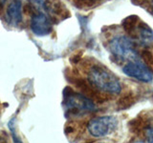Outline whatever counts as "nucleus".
Returning <instances> with one entry per match:
<instances>
[{"mask_svg": "<svg viewBox=\"0 0 153 143\" xmlns=\"http://www.w3.org/2000/svg\"><path fill=\"white\" fill-rule=\"evenodd\" d=\"M89 82L96 89L105 94H118L122 91V84L112 72L102 65H94L88 73Z\"/></svg>", "mask_w": 153, "mask_h": 143, "instance_id": "1", "label": "nucleus"}, {"mask_svg": "<svg viewBox=\"0 0 153 143\" xmlns=\"http://www.w3.org/2000/svg\"><path fill=\"white\" fill-rule=\"evenodd\" d=\"M63 105L66 116H79L80 114L95 111V103L80 93H76L71 87L63 90Z\"/></svg>", "mask_w": 153, "mask_h": 143, "instance_id": "2", "label": "nucleus"}, {"mask_svg": "<svg viewBox=\"0 0 153 143\" xmlns=\"http://www.w3.org/2000/svg\"><path fill=\"white\" fill-rule=\"evenodd\" d=\"M109 49L114 57L121 61H132L140 58L133 41L124 35L114 37L109 43Z\"/></svg>", "mask_w": 153, "mask_h": 143, "instance_id": "3", "label": "nucleus"}, {"mask_svg": "<svg viewBox=\"0 0 153 143\" xmlns=\"http://www.w3.org/2000/svg\"><path fill=\"white\" fill-rule=\"evenodd\" d=\"M118 126V120L112 116L92 118L87 124L89 133L94 137H103L112 133Z\"/></svg>", "mask_w": 153, "mask_h": 143, "instance_id": "4", "label": "nucleus"}, {"mask_svg": "<svg viewBox=\"0 0 153 143\" xmlns=\"http://www.w3.org/2000/svg\"><path fill=\"white\" fill-rule=\"evenodd\" d=\"M123 72L129 77L135 78L142 82H151L153 79L151 71L140 58L128 61L123 67Z\"/></svg>", "mask_w": 153, "mask_h": 143, "instance_id": "5", "label": "nucleus"}, {"mask_svg": "<svg viewBox=\"0 0 153 143\" xmlns=\"http://www.w3.org/2000/svg\"><path fill=\"white\" fill-rule=\"evenodd\" d=\"M68 78L70 82L80 91V94H82L86 97L91 99L93 102L102 103L106 101L107 97L103 95L100 91L96 89L88 80L84 78L76 77V76H74V77H69L68 76Z\"/></svg>", "mask_w": 153, "mask_h": 143, "instance_id": "6", "label": "nucleus"}, {"mask_svg": "<svg viewBox=\"0 0 153 143\" xmlns=\"http://www.w3.org/2000/svg\"><path fill=\"white\" fill-rule=\"evenodd\" d=\"M30 28L33 35L37 36H46L52 32V23L45 13H36L32 16Z\"/></svg>", "mask_w": 153, "mask_h": 143, "instance_id": "7", "label": "nucleus"}, {"mask_svg": "<svg viewBox=\"0 0 153 143\" xmlns=\"http://www.w3.org/2000/svg\"><path fill=\"white\" fill-rule=\"evenodd\" d=\"M45 10L50 13L52 19H65L70 16V13L63 4L56 0H46L44 5Z\"/></svg>", "mask_w": 153, "mask_h": 143, "instance_id": "8", "label": "nucleus"}, {"mask_svg": "<svg viewBox=\"0 0 153 143\" xmlns=\"http://www.w3.org/2000/svg\"><path fill=\"white\" fill-rule=\"evenodd\" d=\"M7 22L12 26H17L22 21V3L20 0H13L6 10Z\"/></svg>", "mask_w": 153, "mask_h": 143, "instance_id": "9", "label": "nucleus"}, {"mask_svg": "<svg viewBox=\"0 0 153 143\" xmlns=\"http://www.w3.org/2000/svg\"><path fill=\"white\" fill-rule=\"evenodd\" d=\"M134 38L138 39L142 45L146 47H151L153 46V30L147 24L140 21L138 24Z\"/></svg>", "mask_w": 153, "mask_h": 143, "instance_id": "10", "label": "nucleus"}, {"mask_svg": "<svg viewBox=\"0 0 153 143\" xmlns=\"http://www.w3.org/2000/svg\"><path fill=\"white\" fill-rule=\"evenodd\" d=\"M136 101H137V97L135 94H133L132 92H128L122 95L118 99V101L116 103V107L119 111H123V110H126L132 107L136 103Z\"/></svg>", "mask_w": 153, "mask_h": 143, "instance_id": "11", "label": "nucleus"}, {"mask_svg": "<svg viewBox=\"0 0 153 143\" xmlns=\"http://www.w3.org/2000/svg\"><path fill=\"white\" fill-rule=\"evenodd\" d=\"M140 17L137 15H129L126 18H124L123 21V28L126 32H127L132 38L135 37V32L137 30L138 24L140 22Z\"/></svg>", "mask_w": 153, "mask_h": 143, "instance_id": "12", "label": "nucleus"}, {"mask_svg": "<svg viewBox=\"0 0 153 143\" xmlns=\"http://www.w3.org/2000/svg\"><path fill=\"white\" fill-rule=\"evenodd\" d=\"M8 127L9 130L11 132V136L13 137V143H23L20 136H18V133L16 132V119L13 118L9 121L8 123Z\"/></svg>", "mask_w": 153, "mask_h": 143, "instance_id": "13", "label": "nucleus"}, {"mask_svg": "<svg viewBox=\"0 0 153 143\" xmlns=\"http://www.w3.org/2000/svg\"><path fill=\"white\" fill-rule=\"evenodd\" d=\"M143 135H145L146 141L143 143H153V117L147 124V126L143 130Z\"/></svg>", "mask_w": 153, "mask_h": 143, "instance_id": "14", "label": "nucleus"}, {"mask_svg": "<svg viewBox=\"0 0 153 143\" xmlns=\"http://www.w3.org/2000/svg\"><path fill=\"white\" fill-rule=\"evenodd\" d=\"M142 58L143 60V63H145L147 68L150 71H153V54L148 50H146L142 52Z\"/></svg>", "mask_w": 153, "mask_h": 143, "instance_id": "15", "label": "nucleus"}, {"mask_svg": "<svg viewBox=\"0 0 153 143\" xmlns=\"http://www.w3.org/2000/svg\"><path fill=\"white\" fill-rule=\"evenodd\" d=\"M7 0H0V15L3 13L4 11V7H5V4H6Z\"/></svg>", "mask_w": 153, "mask_h": 143, "instance_id": "16", "label": "nucleus"}, {"mask_svg": "<svg viewBox=\"0 0 153 143\" xmlns=\"http://www.w3.org/2000/svg\"><path fill=\"white\" fill-rule=\"evenodd\" d=\"M80 59V56L79 55H75L74 57H72L71 58V62H74V63H78Z\"/></svg>", "mask_w": 153, "mask_h": 143, "instance_id": "17", "label": "nucleus"}, {"mask_svg": "<svg viewBox=\"0 0 153 143\" xmlns=\"http://www.w3.org/2000/svg\"><path fill=\"white\" fill-rule=\"evenodd\" d=\"M0 143H7V140L5 139L4 137H1V136H0Z\"/></svg>", "mask_w": 153, "mask_h": 143, "instance_id": "18", "label": "nucleus"}, {"mask_svg": "<svg viewBox=\"0 0 153 143\" xmlns=\"http://www.w3.org/2000/svg\"><path fill=\"white\" fill-rule=\"evenodd\" d=\"M151 9H152V13H153V2H152V5H151Z\"/></svg>", "mask_w": 153, "mask_h": 143, "instance_id": "19", "label": "nucleus"}]
</instances>
